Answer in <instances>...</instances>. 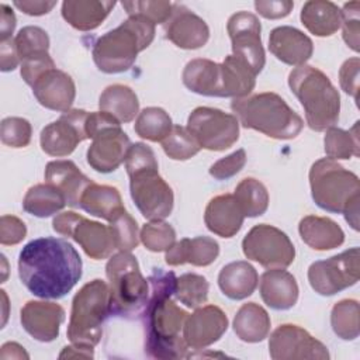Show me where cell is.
I'll use <instances>...</instances> for the list:
<instances>
[{
	"label": "cell",
	"mask_w": 360,
	"mask_h": 360,
	"mask_svg": "<svg viewBox=\"0 0 360 360\" xmlns=\"http://www.w3.org/2000/svg\"><path fill=\"white\" fill-rule=\"evenodd\" d=\"M18 276L35 297L58 300L80 280L82 259L77 250L63 239L38 238L21 249Z\"/></svg>",
	"instance_id": "1"
},
{
	"label": "cell",
	"mask_w": 360,
	"mask_h": 360,
	"mask_svg": "<svg viewBox=\"0 0 360 360\" xmlns=\"http://www.w3.org/2000/svg\"><path fill=\"white\" fill-rule=\"evenodd\" d=\"M150 281V294L143 311L145 353L153 359H183L187 343L181 335L187 312L172 300L176 276L173 271L155 269Z\"/></svg>",
	"instance_id": "2"
},
{
	"label": "cell",
	"mask_w": 360,
	"mask_h": 360,
	"mask_svg": "<svg viewBox=\"0 0 360 360\" xmlns=\"http://www.w3.org/2000/svg\"><path fill=\"white\" fill-rule=\"evenodd\" d=\"M256 73L242 59L228 55L222 63L191 59L183 69V84L193 93L208 97L240 98L255 89Z\"/></svg>",
	"instance_id": "3"
},
{
	"label": "cell",
	"mask_w": 360,
	"mask_h": 360,
	"mask_svg": "<svg viewBox=\"0 0 360 360\" xmlns=\"http://www.w3.org/2000/svg\"><path fill=\"white\" fill-rule=\"evenodd\" d=\"M311 195L315 204L329 212L343 214L349 225L359 229L360 180L338 162L322 158L309 169Z\"/></svg>",
	"instance_id": "4"
},
{
	"label": "cell",
	"mask_w": 360,
	"mask_h": 360,
	"mask_svg": "<svg viewBox=\"0 0 360 360\" xmlns=\"http://www.w3.org/2000/svg\"><path fill=\"white\" fill-rule=\"evenodd\" d=\"M153 38L155 24L143 17L131 15L117 28L96 39L91 51L93 60L104 73L127 72Z\"/></svg>",
	"instance_id": "5"
},
{
	"label": "cell",
	"mask_w": 360,
	"mask_h": 360,
	"mask_svg": "<svg viewBox=\"0 0 360 360\" xmlns=\"http://www.w3.org/2000/svg\"><path fill=\"white\" fill-rule=\"evenodd\" d=\"M231 108L243 128L259 131L273 139H292L304 127L302 118L271 91L233 98Z\"/></svg>",
	"instance_id": "6"
},
{
	"label": "cell",
	"mask_w": 360,
	"mask_h": 360,
	"mask_svg": "<svg viewBox=\"0 0 360 360\" xmlns=\"http://www.w3.org/2000/svg\"><path fill=\"white\" fill-rule=\"evenodd\" d=\"M288 86L300 100L312 131L335 127L339 121L340 96L322 70L309 65L297 66L288 75Z\"/></svg>",
	"instance_id": "7"
},
{
	"label": "cell",
	"mask_w": 360,
	"mask_h": 360,
	"mask_svg": "<svg viewBox=\"0 0 360 360\" xmlns=\"http://www.w3.org/2000/svg\"><path fill=\"white\" fill-rule=\"evenodd\" d=\"M110 290V312L127 319L143 314L149 300V284L131 252L112 255L105 264Z\"/></svg>",
	"instance_id": "8"
},
{
	"label": "cell",
	"mask_w": 360,
	"mask_h": 360,
	"mask_svg": "<svg viewBox=\"0 0 360 360\" xmlns=\"http://www.w3.org/2000/svg\"><path fill=\"white\" fill-rule=\"evenodd\" d=\"M108 284L100 278L86 283L73 297L68 338L73 345L94 347L103 335V323L110 315Z\"/></svg>",
	"instance_id": "9"
},
{
	"label": "cell",
	"mask_w": 360,
	"mask_h": 360,
	"mask_svg": "<svg viewBox=\"0 0 360 360\" xmlns=\"http://www.w3.org/2000/svg\"><path fill=\"white\" fill-rule=\"evenodd\" d=\"M129 176V193L136 208L149 221H163L173 210L174 195L159 176L158 160L125 167Z\"/></svg>",
	"instance_id": "10"
},
{
	"label": "cell",
	"mask_w": 360,
	"mask_h": 360,
	"mask_svg": "<svg viewBox=\"0 0 360 360\" xmlns=\"http://www.w3.org/2000/svg\"><path fill=\"white\" fill-rule=\"evenodd\" d=\"M187 129L200 148L221 152L239 139V121L233 114L212 107L194 108L187 120Z\"/></svg>",
	"instance_id": "11"
},
{
	"label": "cell",
	"mask_w": 360,
	"mask_h": 360,
	"mask_svg": "<svg viewBox=\"0 0 360 360\" xmlns=\"http://www.w3.org/2000/svg\"><path fill=\"white\" fill-rule=\"evenodd\" d=\"M243 255L266 269H285L295 259V248L278 228L267 224L255 225L242 240Z\"/></svg>",
	"instance_id": "12"
},
{
	"label": "cell",
	"mask_w": 360,
	"mask_h": 360,
	"mask_svg": "<svg viewBox=\"0 0 360 360\" xmlns=\"http://www.w3.org/2000/svg\"><path fill=\"white\" fill-rule=\"evenodd\" d=\"M359 249L352 248L325 260L314 262L308 269V281L315 292L335 295L359 281Z\"/></svg>",
	"instance_id": "13"
},
{
	"label": "cell",
	"mask_w": 360,
	"mask_h": 360,
	"mask_svg": "<svg viewBox=\"0 0 360 360\" xmlns=\"http://www.w3.org/2000/svg\"><path fill=\"white\" fill-rule=\"evenodd\" d=\"M226 31L232 44V55L242 59L259 75L266 63L259 18L252 13L238 11L229 17Z\"/></svg>",
	"instance_id": "14"
},
{
	"label": "cell",
	"mask_w": 360,
	"mask_h": 360,
	"mask_svg": "<svg viewBox=\"0 0 360 360\" xmlns=\"http://www.w3.org/2000/svg\"><path fill=\"white\" fill-rule=\"evenodd\" d=\"M269 353L273 360H326L328 347L298 325H280L270 335Z\"/></svg>",
	"instance_id": "15"
},
{
	"label": "cell",
	"mask_w": 360,
	"mask_h": 360,
	"mask_svg": "<svg viewBox=\"0 0 360 360\" xmlns=\"http://www.w3.org/2000/svg\"><path fill=\"white\" fill-rule=\"evenodd\" d=\"M89 112L72 108L60 115L59 120L42 128L39 135L41 149L49 156H68L76 146L87 139L86 120Z\"/></svg>",
	"instance_id": "16"
},
{
	"label": "cell",
	"mask_w": 360,
	"mask_h": 360,
	"mask_svg": "<svg viewBox=\"0 0 360 360\" xmlns=\"http://www.w3.org/2000/svg\"><path fill=\"white\" fill-rule=\"evenodd\" d=\"M228 329V318L217 305L198 307L187 315L183 326V338L188 347L204 349L218 342Z\"/></svg>",
	"instance_id": "17"
},
{
	"label": "cell",
	"mask_w": 360,
	"mask_h": 360,
	"mask_svg": "<svg viewBox=\"0 0 360 360\" xmlns=\"http://www.w3.org/2000/svg\"><path fill=\"white\" fill-rule=\"evenodd\" d=\"M87 149V163L98 173H111L125 162L129 146L132 145L121 125L100 131L93 138Z\"/></svg>",
	"instance_id": "18"
},
{
	"label": "cell",
	"mask_w": 360,
	"mask_h": 360,
	"mask_svg": "<svg viewBox=\"0 0 360 360\" xmlns=\"http://www.w3.org/2000/svg\"><path fill=\"white\" fill-rule=\"evenodd\" d=\"M166 38L181 49H198L210 38L207 22L183 4H173L172 15L165 22Z\"/></svg>",
	"instance_id": "19"
},
{
	"label": "cell",
	"mask_w": 360,
	"mask_h": 360,
	"mask_svg": "<svg viewBox=\"0 0 360 360\" xmlns=\"http://www.w3.org/2000/svg\"><path fill=\"white\" fill-rule=\"evenodd\" d=\"M65 309L49 301H28L21 308L20 321L28 335L39 342H52L59 336Z\"/></svg>",
	"instance_id": "20"
},
{
	"label": "cell",
	"mask_w": 360,
	"mask_h": 360,
	"mask_svg": "<svg viewBox=\"0 0 360 360\" xmlns=\"http://www.w3.org/2000/svg\"><path fill=\"white\" fill-rule=\"evenodd\" d=\"M31 87L37 101L48 110L66 112L75 101L76 87L73 79L56 68L44 72Z\"/></svg>",
	"instance_id": "21"
},
{
	"label": "cell",
	"mask_w": 360,
	"mask_h": 360,
	"mask_svg": "<svg viewBox=\"0 0 360 360\" xmlns=\"http://www.w3.org/2000/svg\"><path fill=\"white\" fill-rule=\"evenodd\" d=\"M269 49L283 63L302 66L312 56L314 44L298 28L281 25L270 31Z\"/></svg>",
	"instance_id": "22"
},
{
	"label": "cell",
	"mask_w": 360,
	"mask_h": 360,
	"mask_svg": "<svg viewBox=\"0 0 360 360\" xmlns=\"http://www.w3.org/2000/svg\"><path fill=\"white\" fill-rule=\"evenodd\" d=\"M245 215L232 194H221L210 200L204 212L207 228L221 236L232 238L243 225Z\"/></svg>",
	"instance_id": "23"
},
{
	"label": "cell",
	"mask_w": 360,
	"mask_h": 360,
	"mask_svg": "<svg viewBox=\"0 0 360 360\" xmlns=\"http://www.w3.org/2000/svg\"><path fill=\"white\" fill-rule=\"evenodd\" d=\"M45 180L60 191L70 207H79L83 191L93 183L72 160L49 162L45 167Z\"/></svg>",
	"instance_id": "24"
},
{
	"label": "cell",
	"mask_w": 360,
	"mask_h": 360,
	"mask_svg": "<svg viewBox=\"0 0 360 360\" xmlns=\"http://www.w3.org/2000/svg\"><path fill=\"white\" fill-rule=\"evenodd\" d=\"M298 292L295 277L284 269H269L260 277V297L273 309L292 308L297 304Z\"/></svg>",
	"instance_id": "25"
},
{
	"label": "cell",
	"mask_w": 360,
	"mask_h": 360,
	"mask_svg": "<svg viewBox=\"0 0 360 360\" xmlns=\"http://www.w3.org/2000/svg\"><path fill=\"white\" fill-rule=\"evenodd\" d=\"M219 255V245L210 236L183 238L166 250L165 260L169 266H180L190 263L193 266L204 267L215 262Z\"/></svg>",
	"instance_id": "26"
},
{
	"label": "cell",
	"mask_w": 360,
	"mask_h": 360,
	"mask_svg": "<svg viewBox=\"0 0 360 360\" xmlns=\"http://www.w3.org/2000/svg\"><path fill=\"white\" fill-rule=\"evenodd\" d=\"M70 238L94 260L107 259L117 249L110 226L97 221H90L82 215L75 224Z\"/></svg>",
	"instance_id": "27"
},
{
	"label": "cell",
	"mask_w": 360,
	"mask_h": 360,
	"mask_svg": "<svg viewBox=\"0 0 360 360\" xmlns=\"http://www.w3.org/2000/svg\"><path fill=\"white\" fill-rule=\"evenodd\" d=\"M107 0H66L62 3V17L79 31L96 30L114 8Z\"/></svg>",
	"instance_id": "28"
},
{
	"label": "cell",
	"mask_w": 360,
	"mask_h": 360,
	"mask_svg": "<svg viewBox=\"0 0 360 360\" xmlns=\"http://www.w3.org/2000/svg\"><path fill=\"white\" fill-rule=\"evenodd\" d=\"M259 276L256 269L245 260L224 266L218 274V285L224 295L239 301L252 295L257 287Z\"/></svg>",
	"instance_id": "29"
},
{
	"label": "cell",
	"mask_w": 360,
	"mask_h": 360,
	"mask_svg": "<svg viewBox=\"0 0 360 360\" xmlns=\"http://www.w3.org/2000/svg\"><path fill=\"white\" fill-rule=\"evenodd\" d=\"M298 232L304 243L315 250H330L345 242L342 228L326 217H304L298 224Z\"/></svg>",
	"instance_id": "30"
},
{
	"label": "cell",
	"mask_w": 360,
	"mask_h": 360,
	"mask_svg": "<svg viewBox=\"0 0 360 360\" xmlns=\"http://www.w3.org/2000/svg\"><path fill=\"white\" fill-rule=\"evenodd\" d=\"M301 22L316 37L333 35L342 24L340 8L328 0H309L301 8Z\"/></svg>",
	"instance_id": "31"
},
{
	"label": "cell",
	"mask_w": 360,
	"mask_h": 360,
	"mask_svg": "<svg viewBox=\"0 0 360 360\" xmlns=\"http://www.w3.org/2000/svg\"><path fill=\"white\" fill-rule=\"evenodd\" d=\"M79 207L90 215L105 221L112 219L124 208L121 194L115 187L94 181L83 191Z\"/></svg>",
	"instance_id": "32"
},
{
	"label": "cell",
	"mask_w": 360,
	"mask_h": 360,
	"mask_svg": "<svg viewBox=\"0 0 360 360\" xmlns=\"http://www.w3.org/2000/svg\"><path fill=\"white\" fill-rule=\"evenodd\" d=\"M233 332L240 340L248 343L264 340L270 332L267 311L256 302L243 304L233 318Z\"/></svg>",
	"instance_id": "33"
},
{
	"label": "cell",
	"mask_w": 360,
	"mask_h": 360,
	"mask_svg": "<svg viewBox=\"0 0 360 360\" xmlns=\"http://www.w3.org/2000/svg\"><path fill=\"white\" fill-rule=\"evenodd\" d=\"M100 111L112 115L121 124L131 122L139 114V101L135 91L125 84H111L98 98Z\"/></svg>",
	"instance_id": "34"
},
{
	"label": "cell",
	"mask_w": 360,
	"mask_h": 360,
	"mask_svg": "<svg viewBox=\"0 0 360 360\" xmlns=\"http://www.w3.org/2000/svg\"><path fill=\"white\" fill-rule=\"evenodd\" d=\"M65 205V197L60 194V191L48 183L30 187L22 200L24 211L38 218L51 217L59 212Z\"/></svg>",
	"instance_id": "35"
},
{
	"label": "cell",
	"mask_w": 360,
	"mask_h": 360,
	"mask_svg": "<svg viewBox=\"0 0 360 360\" xmlns=\"http://www.w3.org/2000/svg\"><path fill=\"white\" fill-rule=\"evenodd\" d=\"M245 217L255 218L266 212L269 207L267 188L256 179L246 177L235 188L233 194Z\"/></svg>",
	"instance_id": "36"
},
{
	"label": "cell",
	"mask_w": 360,
	"mask_h": 360,
	"mask_svg": "<svg viewBox=\"0 0 360 360\" xmlns=\"http://www.w3.org/2000/svg\"><path fill=\"white\" fill-rule=\"evenodd\" d=\"M172 118L163 108L146 107L138 114L134 129L142 139L162 142L172 131Z\"/></svg>",
	"instance_id": "37"
},
{
	"label": "cell",
	"mask_w": 360,
	"mask_h": 360,
	"mask_svg": "<svg viewBox=\"0 0 360 360\" xmlns=\"http://www.w3.org/2000/svg\"><path fill=\"white\" fill-rule=\"evenodd\" d=\"M359 122L353 125L350 131H345L336 127L326 129L323 145L325 153L332 160L350 159L352 156H359Z\"/></svg>",
	"instance_id": "38"
},
{
	"label": "cell",
	"mask_w": 360,
	"mask_h": 360,
	"mask_svg": "<svg viewBox=\"0 0 360 360\" xmlns=\"http://www.w3.org/2000/svg\"><path fill=\"white\" fill-rule=\"evenodd\" d=\"M360 308L356 300H342L336 302L330 312V325L340 339L354 340L360 333Z\"/></svg>",
	"instance_id": "39"
},
{
	"label": "cell",
	"mask_w": 360,
	"mask_h": 360,
	"mask_svg": "<svg viewBox=\"0 0 360 360\" xmlns=\"http://www.w3.org/2000/svg\"><path fill=\"white\" fill-rule=\"evenodd\" d=\"M210 284L205 277L195 273H186L176 277L174 295L188 308H198L208 300Z\"/></svg>",
	"instance_id": "40"
},
{
	"label": "cell",
	"mask_w": 360,
	"mask_h": 360,
	"mask_svg": "<svg viewBox=\"0 0 360 360\" xmlns=\"http://www.w3.org/2000/svg\"><path fill=\"white\" fill-rule=\"evenodd\" d=\"M165 153L173 160H187L200 152V145L187 128L173 125L169 135L162 141Z\"/></svg>",
	"instance_id": "41"
},
{
	"label": "cell",
	"mask_w": 360,
	"mask_h": 360,
	"mask_svg": "<svg viewBox=\"0 0 360 360\" xmlns=\"http://www.w3.org/2000/svg\"><path fill=\"white\" fill-rule=\"evenodd\" d=\"M110 222V231L114 238L115 248L120 252H131L139 245V229L136 221L122 208Z\"/></svg>",
	"instance_id": "42"
},
{
	"label": "cell",
	"mask_w": 360,
	"mask_h": 360,
	"mask_svg": "<svg viewBox=\"0 0 360 360\" xmlns=\"http://www.w3.org/2000/svg\"><path fill=\"white\" fill-rule=\"evenodd\" d=\"M14 45H15L18 58L22 62L24 59H28L31 56L48 53L49 37L46 31H44L42 28L28 25L21 28L17 32L14 38Z\"/></svg>",
	"instance_id": "43"
},
{
	"label": "cell",
	"mask_w": 360,
	"mask_h": 360,
	"mask_svg": "<svg viewBox=\"0 0 360 360\" xmlns=\"http://www.w3.org/2000/svg\"><path fill=\"white\" fill-rule=\"evenodd\" d=\"M139 239L150 252H166L176 242V232L165 221H150L139 232Z\"/></svg>",
	"instance_id": "44"
},
{
	"label": "cell",
	"mask_w": 360,
	"mask_h": 360,
	"mask_svg": "<svg viewBox=\"0 0 360 360\" xmlns=\"http://www.w3.org/2000/svg\"><path fill=\"white\" fill-rule=\"evenodd\" d=\"M122 8L127 11L128 17L131 15H139L150 22L156 24H165L169 17L172 15L173 3L170 1H149V0H131V1H121Z\"/></svg>",
	"instance_id": "45"
},
{
	"label": "cell",
	"mask_w": 360,
	"mask_h": 360,
	"mask_svg": "<svg viewBox=\"0 0 360 360\" xmlns=\"http://www.w3.org/2000/svg\"><path fill=\"white\" fill-rule=\"evenodd\" d=\"M32 128L30 121L21 117H7L1 121V142L10 148H24L30 143Z\"/></svg>",
	"instance_id": "46"
},
{
	"label": "cell",
	"mask_w": 360,
	"mask_h": 360,
	"mask_svg": "<svg viewBox=\"0 0 360 360\" xmlns=\"http://www.w3.org/2000/svg\"><path fill=\"white\" fill-rule=\"evenodd\" d=\"M360 3L350 1L345 3L340 17H342V27H343V39L350 49L359 52V34H360Z\"/></svg>",
	"instance_id": "47"
},
{
	"label": "cell",
	"mask_w": 360,
	"mask_h": 360,
	"mask_svg": "<svg viewBox=\"0 0 360 360\" xmlns=\"http://www.w3.org/2000/svg\"><path fill=\"white\" fill-rule=\"evenodd\" d=\"M246 165V152L245 149H238L231 155L217 160L210 167V174L217 180H226L238 174Z\"/></svg>",
	"instance_id": "48"
},
{
	"label": "cell",
	"mask_w": 360,
	"mask_h": 360,
	"mask_svg": "<svg viewBox=\"0 0 360 360\" xmlns=\"http://www.w3.org/2000/svg\"><path fill=\"white\" fill-rule=\"evenodd\" d=\"M56 68L53 59L49 56V53H42L37 56H31L28 59H24L21 62V77L28 86H32L34 82L48 69Z\"/></svg>",
	"instance_id": "49"
},
{
	"label": "cell",
	"mask_w": 360,
	"mask_h": 360,
	"mask_svg": "<svg viewBox=\"0 0 360 360\" xmlns=\"http://www.w3.org/2000/svg\"><path fill=\"white\" fill-rule=\"evenodd\" d=\"M27 235L25 224L14 215H3L0 219V243L11 246L20 243Z\"/></svg>",
	"instance_id": "50"
},
{
	"label": "cell",
	"mask_w": 360,
	"mask_h": 360,
	"mask_svg": "<svg viewBox=\"0 0 360 360\" xmlns=\"http://www.w3.org/2000/svg\"><path fill=\"white\" fill-rule=\"evenodd\" d=\"M359 68H360V59L359 58H350L343 62L339 70V82L342 90L352 96L356 101L359 97Z\"/></svg>",
	"instance_id": "51"
},
{
	"label": "cell",
	"mask_w": 360,
	"mask_h": 360,
	"mask_svg": "<svg viewBox=\"0 0 360 360\" xmlns=\"http://www.w3.org/2000/svg\"><path fill=\"white\" fill-rule=\"evenodd\" d=\"M294 7V3L290 0H257L255 1L256 11L269 20H278L287 17Z\"/></svg>",
	"instance_id": "52"
},
{
	"label": "cell",
	"mask_w": 360,
	"mask_h": 360,
	"mask_svg": "<svg viewBox=\"0 0 360 360\" xmlns=\"http://www.w3.org/2000/svg\"><path fill=\"white\" fill-rule=\"evenodd\" d=\"M0 59H1V70L10 72L14 70L21 62L14 45V38L0 42Z\"/></svg>",
	"instance_id": "53"
},
{
	"label": "cell",
	"mask_w": 360,
	"mask_h": 360,
	"mask_svg": "<svg viewBox=\"0 0 360 360\" xmlns=\"http://www.w3.org/2000/svg\"><path fill=\"white\" fill-rule=\"evenodd\" d=\"M13 4L28 15H44V14H48L56 6V1L22 0V1H14Z\"/></svg>",
	"instance_id": "54"
},
{
	"label": "cell",
	"mask_w": 360,
	"mask_h": 360,
	"mask_svg": "<svg viewBox=\"0 0 360 360\" xmlns=\"http://www.w3.org/2000/svg\"><path fill=\"white\" fill-rule=\"evenodd\" d=\"M79 218H80V215L76 214V212H73V211L60 212V214H58V215L53 218V221H52V228H53V231H55L56 233L70 238L72 229H73V226H75V224L77 222Z\"/></svg>",
	"instance_id": "55"
},
{
	"label": "cell",
	"mask_w": 360,
	"mask_h": 360,
	"mask_svg": "<svg viewBox=\"0 0 360 360\" xmlns=\"http://www.w3.org/2000/svg\"><path fill=\"white\" fill-rule=\"evenodd\" d=\"M0 11H1V18H0V42H1L11 38L17 20H15L14 11L7 4H0Z\"/></svg>",
	"instance_id": "56"
},
{
	"label": "cell",
	"mask_w": 360,
	"mask_h": 360,
	"mask_svg": "<svg viewBox=\"0 0 360 360\" xmlns=\"http://www.w3.org/2000/svg\"><path fill=\"white\" fill-rule=\"evenodd\" d=\"M0 357L1 359H28V354L25 353L24 347L20 346L18 343L15 342H8V343H4L1 346V353H0Z\"/></svg>",
	"instance_id": "57"
},
{
	"label": "cell",
	"mask_w": 360,
	"mask_h": 360,
	"mask_svg": "<svg viewBox=\"0 0 360 360\" xmlns=\"http://www.w3.org/2000/svg\"><path fill=\"white\" fill-rule=\"evenodd\" d=\"M93 347H86V346H79V345H73L72 346H66L63 347L62 353L59 354L60 359L65 357H93Z\"/></svg>",
	"instance_id": "58"
}]
</instances>
